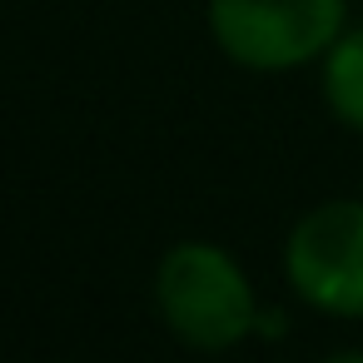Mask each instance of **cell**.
<instances>
[{"label":"cell","instance_id":"1","mask_svg":"<svg viewBox=\"0 0 363 363\" xmlns=\"http://www.w3.org/2000/svg\"><path fill=\"white\" fill-rule=\"evenodd\" d=\"M155 303L169 333L199 353L239 348L259 323V298L244 264L214 239H179L155 269Z\"/></svg>","mask_w":363,"mask_h":363},{"label":"cell","instance_id":"2","mask_svg":"<svg viewBox=\"0 0 363 363\" xmlns=\"http://www.w3.org/2000/svg\"><path fill=\"white\" fill-rule=\"evenodd\" d=\"M209 40L254 75H289L328 55L348 30V0H204Z\"/></svg>","mask_w":363,"mask_h":363},{"label":"cell","instance_id":"3","mask_svg":"<svg viewBox=\"0 0 363 363\" xmlns=\"http://www.w3.org/2000/svg\"><path fill=\"white\" fill-rule=\"evenodd\" d=\"M284 279L308 308L328 318H363V199L313 204L289 229Z\"/></svg>","mask_w":363,"mask_h":363},{"label":"cell","instance_id":"4","mask_svg":"<svg viewBox=\"0 0 363 363\" xmlns=\"http://www.w3.org/2000/svg\"><path fill=\"white\" fill-rule=\"evenodd\" d=\"M318 80L333 120L363 135V26H348L328 45V55L318 60Z\"/></svg>","mask_w":363,"mask_h":363},{"label":"cell","instance_id":"5","mask_svg":"<svg viewBox=\"0 0 363 363\" xmlns=\"http://www.w3.org/2000/svg\"><path fill=\"white\" fill-rule=\"evenodd\" d=\"M254 333H259V338H284V313H279V308H259Z\"/></svg>","mask_w":363,"mask_h":363},{"label":"cell","instance_id":"6","mask_svg":"<svg viewBox=\"0 0 363 363\" xmlns=\"http://www.w3.org/2000/svg\"><path fill=\"white\" fill-rule=\"evenodd\" d=\"M323 363H363V348H343V353H328Z\"/></svg>","mask_w":363,"mask_h":363}]
</instances>
